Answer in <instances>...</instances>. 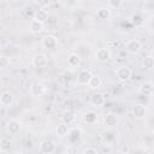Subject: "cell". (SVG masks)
<instances>
[{
    "mask_svg": "<svg viewBox=\"0 0 154 154\" xmlns=\"http://www.w3.org/2000/svg\"><path fill=\"white\" fill-rule=\"evenodd\" d=\"M116 76H117V79H118L119 82L125 83V82H128V81L131 78L132 71H131V69H130L129 66L122 65V66H118V67H117V70H116Z\"/></svg>",
    "mask_w": 154,
    "mask_h": 154,
    "instance_id": "obj_1",
    "label": "cell"
},
{
    "mask_svg": "<svg viewBox=\"0 0 154 154\" xmlns=\"http://www.w3.org/2000/svg\"><path fill=\"white\" fill-rule=\"evenodd\" d=\"M142 48L141 42L137 38H131L125 43V51L130 54H137Z\"/></svg>",
    "mask_w": 154,
    "mask_h": 154,
    "instance_id": "obj_2",
    "label": "cell"
},
{
    "mask_svg": "<svg viewBox=\"0 0 154 154\" xmlns=\"http://www.w3.org/2000/svg\"><path fill=\"white\" fill-rule=\"evenodd\" d=\"M31 64H32V66L36 67V69H43V67L47 66L48 59H47V57H46L45 54L38 53V54H35V55L32 57Z\"/></svg>",
    "mask_w": 154,
    "mask_h": 154,
    "instance_id": "obj_3",
    "label": "cell"
},
{
    "mask_svg": "<svg viewBox=\"0 0 154 154\" xmlns=\"http://www.w3.org/2000/svg\"><path fill=\"white\" fill-rule=\"evenodd\" d=\"M38 148H40V152L43 154H52L55 150V144L51 140H43L40 142Z\"/></svg>",
    "mask_w": 154,
    "mask_h": 154,
    "instance_id": "obj_4",
    "label": "cell"
},
{
    "mask_svg": "<svg viewBox=\"0 0 154 154\" xmlns=\"http://www.w3.org/2000/svg\"><path fill=\"white\" fill-rule=\"evenodd\" d=\"M132 114L134 117L137 119V120H142L146 118V114H147V109H146V106H143L142 103H135L132 106Z\"/></svg>",
    "mask_w": 154,
    "mask_h": 154,
    "instance_id": "obj_5",
    "label": "cell"
},
{
    "mask_svg": "<svg viewBox=\"0 0 154 154\" xmlns=\"http://www.w3.org/2000/svg\"><path fill=\"white\" fill-rule=\"evenodd\" d=\"M95 59L97 61H101V63H105L107 60L111 59V51L107 48V47H102V48H99L96 52H95Z\"/></svg>",
    "mask_w": 154,
    "mask_h": 154,
    "instance_id": "obj_6",
    "label": "cell"
},
{
    "mask_svg": "<svg viewBox=\"0 0 154 154\" xmlns=\"http://www.w3.org/2000/svg\"><path fill=\"white\" fill-rule=\"evenodd\" d=\"M118 122H119V118H118L117 113H114V112H108V113L103 117V124H105L106 126H108V128L116 126V125L118 124Z\"/></svg>",
    "mask_w": 154,
    "mask_h": 154,
    "instance_id": "obj_7",
    "label": "cell"
},
{
    "mask_svg": "<svg viewBox=\"0 0 154 154\" xmlns=\"http://www.w3.org/2000/svg\"><path fill=\"white\" fill-rule=\"evenodd\" d=\"M57 45H58V38L54 35H46V36H43V38H42V46L45 48L53 49V48L57 47Z\"/></svg>",
    "mask_w": 154,
    "mask_h": 154,
    "instance_id": "obj_8",
    "label": "cell"
},
{
    "mask_svg": "<svg viewBox=\"0 0 154 154\" xmlns=\"http://www.w3.org/2000/svg\"><path fill=\"white\" fill-rule=\"evenodd\" d=\"M48 17H49V14H48V11H47V10H45V8H38V10H36V11L34 12L32 19H35V20H37V22L45 24V23L48 20Z\"/></svg>",
    "mask_w": 154,
    "mask_h": 154,
    "instance_id": "obj_9",
    "label": "cell"
},
{
    "mask_svg": "<svg viewBox=\"0 0 154 154\" xmlns=\"http://www.w3.org/2000/svg\"><path fill=\"white\" fill-rule=\"evenodd\" d=\"M43 93H45V87H43L41 83H38V82L31 83V85H30V94H31L32 96L40 97V96L43 95Z\"/></svg>",
    "mask_w": 154,
    "mask_h": 154,
    "instance_id": "obj_10",
    "label": "cell"
},
{
    "mask_svg": "<svg viewBox=\"0 0 154 154\" xmlns=\"http://www.w3.org/2000/svg\"><path fill=\"white\" fill-rule=\"evenodd\" d=\"M6 129H7V131H8L10 134L16 135V134H18V132L20 131V123H19L17 119H11V120L7 122Z\"/></svg>",
    "mask_w": 154,
    "mask_h": 154,
    "instance_id": "obj_11",
    "label": "cell"
},
{
    "mask_svg": "<svg viewBox=\"0 0 154 154\" xmlns=\"http://www.w3.org/2000/svg\"><path fill=\"white\" fill-rule=\"evenodd\" d=\"M90 77H91V73L89 70H82L77 75V83L81 85H85V84H88Z\"/></svg>",
    "mask_w": 154,
    "mask_h": 154,
    "instance_id": "obj_12",
    "label": "cell"
},
{
    "mask_svg": "<svg viewBox=\"0 0 154 154\" xmlns=\"http://www.w3.org/2000/svg\"><path fill=\"white\" fill-rule=\"evenodd\" d=\"M90 102L93 106H96V107H100V106H103L105 103V96L102 93H94L91 96H90Z\"/></svg>",
    "mask_w": 154,
    "mask_h": 154,
    "instance_id": "obj_13",
    "label": "cell"
},
{
    "mask_svg": "<svg viewBox=\"0 0 154 154\" xmlns=\"http://www.w3.org/2000/svg\"><path fill=\"white\" fill-rule=\"evenodd\" d=\"M153 89H154V85L150 81H147V82H143L140 87V93L144 96H150L153 94Z\"/></svg>",
    "mask_w": 154,
    "mask_h": 154,
    "instance_id": "obj_14",
    "label": "cell"
},
{
    "mask_svg": "<svg viewBox=\"0 0 154 154\" xmlns=\"http://www.w3.org/2000/svg\"><path fill=\"white\" fill-rule=\"evenodd\" d=\"M13 100H14V97H13L12 93H10V91H4L0 94V103L2 106H11L13 103Z\"/></svg>",
    "mask_w": 154,
    "mask_h": 154,
    "instance_id": "obj_15",
    "label": "cell"
},
{
    "mask_svg": "<svg viewBox=\"0 0 154 154\" xmlns=\"http://www.w3.org/2000/svg\"><path fill=\"white\" fill-rule=\"evenodd\" d=\"M82 136V130L79 128H72L67 132V137L70 142H77Z\"/></svg>",
    "mask_w": 154,
    "mask_h": 154,
    "instance_id": "obj_16",
    "label": "cell"
},
{
    "mask_svg": "<svg viewBox=\"0 0 154 154\" xmlns=\"http://www.w3.org/2000/svg\"><path fill=\"white\" fill-rule=\"evenodd\" d=\"M82 61V58L78 53H71L69 54L67 57V64L71 66V67H77Z\"/></svg>",
    "mask_w": 154,
    "mask_h": 154,
    "instance_id": "obj_17",
    "label": "cell"
},
{
    "mask_svg": "<svg viewBox=\"0 0 154 154\" xmlns=\"http://www.w3.org/2000/svg\"><path fill=\"white\" fill-rule=\"evenodd\" d=\"M102 84V79L99 75H91L89 82H88V85L90 89H99Z\"/></svg>",
    "mask_w": 154,
    "mask_h": 154,
    "instance_id": "obj_18",
    "label": "cell"
},
{
    "mask_svg": "<svg viewBox=\"0 0 154 154\" xmlns=\"http://www.w3.org/2000/svg\"><path fill=\"white\" fill-rule=\"evenodd\" d=\"M75 119H76V116H75V113L72 111H65L63 113V116H61V123H64L66 125L72 124L75 122Z\"/></svg>",
    "mask_w": 154,
    "mask_h": 154,
    "instance_id": "obj_19",
    "label": "cell"
},
{
    "mask_svg": "<svg viewBox=\"0 0 154 154\" xmlns=\"http://www.w3.org/2000/svg\"><path fill=\"white\" fill-rule=\"evenodd\" d=\"M29 30L31 32H34V34H38V32H41L43 30V24L37 22V20H35V19H31L30 23H29Z\"/></svg>",
    "mask_w": 154,
    "mask_h": 154,
    "instance_id": "obj_20",
    "label": "cell"
},
{
    "mask_svg": "<svg viewBox=\"0 0 154 154\" xmlns=\"http://www.w3.org/2000/svg\"><path fill=\"white\" fill-rule=\"evenodd\" d=\"M96 16L100 19H108L111 17V8H108L107 6L99 7L97 11H96Z\"/></svg>",
    "mask_w": 154,
    "mask_h": 154,
    "instance_id": "obj_21",
    "label": "cell"
},
{
    "mask_svg": "<svg viewBox=\"0 0 154 154\" xmlns=\"http://www.w3.org/2000/svg\"><path fill=\"white\" fill-rule=\"evenodd\" d=\"M69 130H70L69 125H66V124H64V123H59L58 126H57V135L60 136V137H64V136L67 135Z\"/></svg>",
    "mask_w": 154,
    "mask_h": 154,
    "instance_id": "obj_22",
    "label": "cell"
},
{
    "mask_svg": "<svg viewBox=\"0 0 154 154\" xmlns=\"http://www.w3.org/2000/svg\"><path fill=\"white\" fill-rule=\"evenodd\" d=\"M84 122L85 123H88V124H94L95 122H96V119H97V114L95 113V112H93V111H89V112H87L85 114H84Z\"/></svg>",
    "mask_w": 154,
    "mask_h": 154,
    "instance_id": "obj_23",
    "label": "cell"
},
{
    "mask_svg": "<svg viewBox=\"0 0 154 154\" xmlns=\"http://www.w3.org/2000/svg\"><path fill=\"white\" fill-rule=\"evenodd\" d=\"M142 65H143L144 69L152 70V69L154 67V58H153V55H147V57H144Z\"/></svg>",
    "mask_w": 154,
    "mask_h": 154,
    "instance_id": "obj_24",
    "label": "cell"
},
{
    "mask_svg": "<svg viewBox=\"0 0 154 154\" xmlns=\"http://www.w3.org/2000/svg\"><path fill=\"white\" fill-rule=\"evenodd\" d=\"M10 148H11V141L6 137L0 138V150L6 153L7 150H10Z\"/></svg>",
    "mask_w": 154,
    "mask_h": 154,
    "instance_id": "obj_25",
    "label": "cell"
},
{
    "mask_svg": "<svg viewBox=\"0 0 154 154\" xmlns=\"http://www.w3.org/2000/svg\"><path fill=\"white\" fill-rule=\"evenodd\" d=\"M10 65V59L5 55H0V69H6Z\"/></svg>",
    "mask_w": 154,
    "mask_h": 154,
    "instance_id": "obj_26",
    "label": "cell"
},
{
    "mask_svg": "<svg viewBox=\"0 0 154 154\" xmlns=\"http://www.w3.org/2000/svg\"><path fill=\"white\" fill-rule=\"evenodd\" d=\"M131 20H132V23H134L135 25H140V24H142V22H143V19H142V16H141V14H138V13H135V14H132V17H131Z\"/></svg>",
    "mask_w": 154,
    "mask_h": 154,
    "instance_id": "obj_27",
    "label": "cell"
},
{
    "mask_svg": "<svg viewBox=\"0 0 154 154\" xmlns=\"http://www.w3.org/2000/svg\"><path fill=\"white\" fill-rule=\"evenodd\" d=\"M124 2L123 1H114V0H109L108 2H107V7L108 8H118V7H120L122 5H123Z\"/></svg>",
    "mask_w": 154,
    "mask_h": 154,
    "instance_id": "obj_28",
    "label": "cell"
},
{
    "mask_svg": "<svg viewBox=\"0 0 154 154\" xmlns=\"http://www.w3.org/2000/svg\"><path fill=\"white\" fill-rule=\"evenodd\" d=\"M82 154H99V153H97V150H96L95 148H93V147H88V148H85V149L83 150Z\"/></svg>",
    "mask_w": 154,
    "mask_h": 154,
    "instance_id": "obj_29",
    "label": "cell"
}]
</instances>
